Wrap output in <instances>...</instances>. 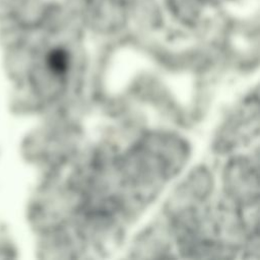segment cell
Here are the masks:
<instances>
[{"label":"cell","instance_id":"6da1fadb","mask_svg":"<svg viewBox=\"0 0 260 260\" xmlns=\"http://www.w3.org/2000/svg\"><path fill=\"white\" fill-rule=\"evenodd\" d=\"M69 64V55L62 49H55L48 56V65L55 74H65L68 70Z\"/></svg>","mask_w":260,"mask_h":260}]
</instances>
